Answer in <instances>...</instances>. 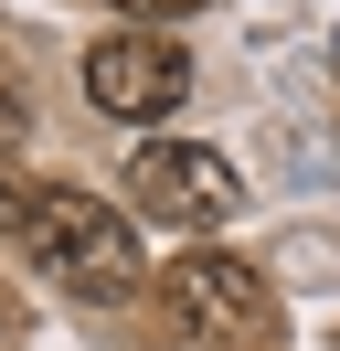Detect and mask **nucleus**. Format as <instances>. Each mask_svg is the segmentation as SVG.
Segmentation results:
<instances>
[{"mask_svg":"<svg viewBox=\"0 0 340 351\" xmlns=\"http://www.w3.org/2000/svg\"><path fill=\"white\" fill-rule=\"evenodd\" d=\"M11 128H21V86L0 75V138H11Z\"/></svg>","mask_w":340,"mask_h":351,"instance_id":"7","label":"nucleus"},{"mask_svg":"<svg viewBox=\"0 0 340 351\" xmlns=\"http://www.w3.org/2000/svg\"><path fill=\"white\" fill-rule=\"evenodd\" d=\"M170 330L202 341V351H266L276 341V287L245 256H212L202 245V256L170 266Z\"/></svg>","mask_w":340,"mask_h":351,"instance_id":"2","label":"nucleus"},{"mask_svg":"<svg viewBox=\"0 0 340 351\" xmlns=\"http://www.w3.org/2000/svg\"><path fill=\"white\" fill-rule=\"evenodd\" d=\"M106 11H127V22H160V32H170V22H191L202 0H106Z\"/></svg>","mask_w":340,"mask_h":351,"instance_id":"6","label":"nucleus"},{"mask_svg":"<svg viewBox=\"0 0 340 351\" xmlns=\"http://www.w3.org/2000/svg\"><path fill=\"white\" fill-rule=\"evenodd\" d=\"M85 96L106 117H170L191 96V53L170 32H106V43H85Z\"/></svg>","mask_w":340,"mask_h":351,"instance_id":"4","label":"nucleus"},{"mask_svg":"<svg viewBox=\"0 0 340 351\" xmlns=\"http://www.w3.org/2000/svg\"><path fill=\"white\" fill-rule=\"evenodd\" d=\"M127 202L170 234H212V223L245 213V181L223 149H191V138H138L127 149Z\"/></svg>","mask_w":340,"mask_h":351,"instance_id":"3","label":"nucleus"},{"mask_svg":"<svg viewBox=\"0 0 340 351\" xmlns=\"http://www.w3.org/2000/svg\"><path fill=\"white\" fill-rule=\"evenodd\" d=\"M21 245H32V266L64 287V298H85V308H127L149 287L138 277V223H127L117 202L75 192V181H42V192H32Z\"/></svg>","mask_w":340,"mask_h":351,"instance_id":"1","label":"nucleus"},{"mask_svg":"<svg viewBox=\"0 0 340 351\" xmlns=\"http://www.w3.org/2000/svg\"><path fill=\"white\" fill-rule=\"evenodd\" d=\"M330 351H340V330H330Z\"/></svg>","mask_w":340,"mask_h":351,"instance_id":"8","label":"nucleus"},{"mask_svg":"<svg viewBox=\"0 0 340 351\" xmlns=\"http://www.w3.org/2000/svg\"><path fill=\"white\" fill-rule=\"evenodd\" d=\"M32 192H42V181H21L11 160H0V234H21V223H32Z\"/></svg>","mask_w":340,"mask_h":351,"instance_id":"5","label":"nucleus"}]
</instances>
